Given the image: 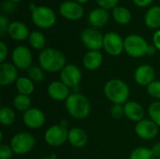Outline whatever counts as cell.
<instances>
[{"label":"cell","mask_w":160,"mask_h":159,"mask_svg":"<svg viewBox=\"0 0 160 159\" xmlns=\"http://www.w3.org/2000/svg\"><path fill=\"white\" fill-rule=\"evenodd\" d=\"M39 67L47 72L61 71L66 66V57L63 52L56 49L46 48L38 56Z\"/></svg>","instance_id":"6da1fadb"},{"label":"cell","mask_w":160,"mask_h":159,"mask_svg":"<svg viewBox=\"0 0 160 159\" xmlns=\"http://www.w3.org/2000/svg\"><path fill=\"white\" fill-rule=\"evenodd\" d=\"M66 109L71 117L82 120L90 114L91 105L85 96L80 93H75L70 95L66 100Z\"/></svg>","instance_id":"7a4b0ae2"},{"label":"cell","mask_w":160,"mask_h":159,"mask_svg":"<svg viewBox=\"0 0 160 159\" xmlns=\"http://www.w3.org/2000/svg\"><path fill=\"white\" fill-rule=\"evenodd\" d=\"M106 97L113 104H126L129 97V88L128 84L119 79H112L106 82L104 86Z\"/></svg>","instance_id":"3957f363"},{"label":"cell","mask_w":160,"mask_h":159,"mask_svg":"<svg viewBox=\"0 0 160 159\" xmlns=\"http://www.w3.org/2000/svg\"><path fill=\"white\" fill-rule=\"evenodd\" d=\"M150 47L147 41L139 35H129L124 40V49L131 57L139 58L145 54H149Z\"/></svg>","instance_id":"277c9868"},{"label":"cell","mask_w":160,"mask_h":159,"mask_svg":"<svg viewBox=\"0 0 160 159\" xmlns=\"http://www.w3.org/2000/svg\"><path fill=\"white\" fill-rule=\"evenodd\" d=\"M35 146V138L28 132H19L10 140V147L16 155H25Z\"/></svg>","instance_id":"5b68a950"},{"label":"cell","mask_w":160,"mask_h":159,"mask_svg":"<svg viewBox=\"0 0 160 159\" xmlns=\"http://www.w3.org/2000/svg\"><path fill=\"white\" fill-rule=\"evenodd\" d=\"M32 20L38 27L47 29L54 24L56 16L53 10L50 7L39 6L37 7L34 11H32Z\"/></svg>","instance_id":"8992f818"},{"label":"cell","mask_w":160,"mask_h":159,"mask_svg":"<svg viewBox=\"0 0 160 159\" xmlns=\"http://www.w3.org/2000/svg\"><path fill=\"white\" fill-rule=\"evenodd\" d=\"M45 142L52 147H58L63 145L68 139V131L67 127L63 125H54L50 127L44 135Z\"/></svg>","instance_id":"52a82bcc"},{"label":"cell","mask_w":160,"mask_h":159,"mask_svg":"<svg viewBox=\"0 0 160 159\" xmlns=\"http://www.w3.org/2000/svg\"><path fill=\"white\" fill-rule=\"evenodd\" d=\"M13 65L21 70H28L32 64V53L31 51L25 46L16 47L11 55Z\"/></svg>","instance_id":"ba28073f"},{"label":"cell","mask_w":160,"mask_h":159,"mask_svg":"<svg viewBox=\"0 0 160 159\" xmlns=\"http://www.w3.org/2000/svg\"><path fill=\"white\" fill-rule=\"evenodd\" d=\"M103 48L112 56H118L124 49V40L122 37L115 32H109L104 36Z\"/></svg>","instance_id":"9c48e42d"},{"label":"cell","mask_w":160,"mask_h":159,"mask_svg":"<svg viewBox=\"0 0 160 159\" xmlns=\"http://www.w3.org/2000/svg\"><path fill=\"white\" fill-rule=\"evenodd\" d=\"M82 41L90 51H98L103 47L104 36L95 28H87L82 32Z\"/></svg>","instance_id":"30bf717a"},{"label":"cell","mask_w":160,"mask_h":159,"mask_svg":"<svg viewBox=\"0 0 160 159\" xmlns=\"http://www.w3.org/2000/svg\"><path fill=\"white\" fill-rule=\"evenodd\" d=\"M60 79L61 82H64L68 87H77L82 81V71L73 64L66 65L65 67L60 71Z\"/></svg>","instance_id":"8fae6325"},{"label":"cell","mask_w":160,"mask_h":159,"mask_svg":"<svg viewBox=\"0 0 160 159\" xmlns=\"http://www.w3.org/2000/svg\"><path fill=\"white\" fill-rule=\"evenodd\" d=\"M45 114L44 112L37 108H30L28 111L23 112L22 120L24 125L32 129H38L43 127L45 124Z\"/></svg>","instance_id":"7c38bea8"},{"label":"cell","mask_w":160,"mask_h":159,"mask_svg":"<svg viewBox=\"0 0 160 159\" xmlns=\"http://www.w3.org/2000/svg\"><path fill=\"white\" fill-rule=\"evenodd\" d=\"M59 11L64 18L70 21L80 20L84 13L82 6L75 1H66L62 3L60 5Z\"/></svg>","instance_id":"4fadbf2b"},{"label":"cell","mask_w":160,"mask_h":159,"mask_svg":"<svg viewBox=\"0 0 160 159\" xmlns=\"http://www.w3.org/2000/svg\"><path fill=\"white\" fill-rule=\"evenodd\" d=\"M135 131L142 140H153L158 134V126L152 120H142L137 123Z\"/></svg>","instance_id":"5bb4252c"},{"label":"cell","mask_w":160,"mask_h":159,"mask_svg":"<svg viewBox=\"0 0 160 159\" xmlns=\"http://www.w3.org/2000/svg\"><path fill=\"white\" fill-rule=\"evenodd\" d=\"M156 72L149 65H142L137 67L134 73V79L139 85L148 86L155 81Z\"/></svg>","instance_id":"9a60e30c"},{"label":"cell","mask_w":160,"mask_h":159,"mask_svg":"<svg viewBox=\"0 0 160 159\" xmlns=\"http://www.w3.org/2000/svg\"><path fill=\"white\" fill-rule=\"evenodd\" d=\"M47 92L49 97L56 101H66L70 96L69 87L61 81H54L51 82L48 86Z\"/></svg>","instance_id":"2e32d148"},{"label":"cell","mask_w":160,"mask_h":159,"mask_svg":"<svg viewBox=\"0 0 160 159\" xmlns=\"http://www.w3.org/2000/svg\"><path fill=\"white\" fill-rule=\"evenodd\" d=\"M18 80L17 67L10 63H1L0 65V84L2 86L10 85Z\"/></svg>","instance_id":"e0dca14e"},{"label":"cell","mask_w":160,"mask_h":159,"mask_svg":"<svg viewBox=\"0 0 160 159\" xmlns=\"http://www.w3.org/2000/svg\"><path fill=\"white\" fill-rule=\"evenodd\" d=\"M125 116L133 122H140L144 116V111L142 106L136 101H128L124 105Z\"/></svg>","instance_id":"ac0fdd59"},{"label":"cell","mask_w":160,"mask_h":159,"mask_svg":"<svg viewBox=\"0 0 160 159\" xmlns=\"http://www.w3.org/2000/svg\"><path fill=\"white\" fill-rule=\"evenodd\" d=\"M68 142L75 148H82L88 142L86 132L80 127H73L68 131Z\"/></svg>","instance_id":"d6986e66"},{"label":"cell","mask_w":160,"mask_h":159,"mask_svg":"<svg viewBox=\"0 0 160 159\" xmlns=\"http://www.w3.org/2000/svg\"><path fill=\"white\" fill-rule=\"evenodd\" d=\"M8 33L12 39L18 40V41L24 40L25 38L29 37V36H30L28 27L21 22H11L8 26Z\"/></svg>","instance_id":"ffe728a7"},{"label":"cell","mask_w":160,"mask_h":159,"mask_svg":"<svg viewBox=\"0 0 160 159\" xmlns=\"http://www.w3.org/2000/svg\"><path fill=\"white\" fill-rule=\"evenodd\" d=\"M110 19L109 13L106 9L102 7H98L93 9L88 16V22L93 27H102L104 26Z\"/></svg>","instance_id":"44dd1931"},{"label":"cell","mask_w":160,"mask_h":159,"mask_svg":"<svg viewBox=\"0 0 160 159\" xmlns=\"http://www.w3.org/2000/svg\"><path fill=\"white\" fill-rule=\"evenodd\" d=\"M102 54L98 51H89L83 57V66L86 69L97 70L102 64Z\"/></svg>","instance_id":"7402d4cb"},{"label":"cell","mask_w":160,"mask_h":159,"mask_svg":"<svg viewBox=\"0 0 160 159\" xmlns=\"http://www.w3.org/2000/svg\"><path fill=\"white\" fill-rule=\"evenodd\" d=\"M144 21L145 24L152 29L160 27V7L156 6L151 7L146 12Z\"/></svg>","instance_id":"603a6c76"},{"label":"cell","mask_w":160,"mask_h":159,"mask_svg":"<svg viewBox=\"0 0 160 159\" xmlns=\"http://www.w3.org/2000/svg\"><path fill=\"white\" fill-rule=\"evenodd\" d=\"M16 89L21 95L30 96L35 89L34 82L28 77H19L15 82Z\"/></svg>","instance_id":"cb8c5ba5"},{"label":"cell","mask_w":160,"mask_h":159,"mask_svg":"<svg viewBox=\"0 0 160 159\" xmlns=\"http://www.w3.org/2000/svg\"><path fill=\"white\" fill-rule=\"evenodd\" d=\"M113 19L120 24H127L131 20V13L130 11L124 7H116L113 8L112 11Z\"/></svg>","instance_id":"d4e9b609"},{"label":"cell","mask_w":160,"mask_h":159,"mask_svg":"<svg viewBox=\"0 0 160 159\" xmlns=\"http://www.w3.org/2000/svg\"><path fill=\"white\" fill-rule=\"evenodd\" d=\"M29 43L35 50H44L46 44V38L44 35L39 31H33L29 36Z\"/></svg>","instance_id":"484cf974"},{"label":"cell","mask_w":160,"mask_h":159,"mask_svg":"<svg viewBox=\"0 0 160 159\" xmlns=\"http://www.w3.org/2000/svg\"><path fill=\"white\" fill-rule=\"evenodd\" d=\"M13 106L17 111L25 112L31 108V98L29 97V96L19 94L13 99Z\"/></svg>","instance_id":"4316f807"},{"label":"cell","mask_w":160,"mask_h":159,"mask_svg":"<svg viewBox=\"0 0 160 159\" xmlns=\"http://www.w3.org/2000/svg\"><path fill=\"white\" fill-rule=\"evenodd\" d=\"M16 120L14 111L8 107H2L0 109V123L3 126H11Z\"/></svg>","instance_id":"83f0119b"},{"label":"cell","mask_w":160,"mask_h":159,"mask_svg":"<svg viewBox=\"0 0 160 159\" xmlns=\"http://www.w3.org/2000/svg\"><path fill=\"white\" fill-rule=\"evenodd\" d=\"M129 159H156V157H154L151 149L146 147H138L131 152Z\"/></svg>","instance_id":"f1b7e54d"},{"label":"cell","mask_w":160,"mask_h":159,"mask_svg":"<svg viewBox=\"0 0 160 159\" xmlns=\"http://www.w3.org/2000/svg\"><path fill=\"white\" fill-rule=\"evenodd\" d=\"M27 74H28V78L33 82H41L45 78L44 70L40 67H37V66L31 67L27 70Z\"/></svg>","instance_id":"f546056e"},{"label":"cell","mask_w":160,"mask_h":159,"mask_svg":"<svg viewBox=\"0 0 160 159\" xmlns=\"http://www.w3.org/2000/svg\"><path fill=\"white\" fill-rule=\"evenodd\" d=\"M148 114L151 120L160 127V101L153 102L148 108Z\"/></svg>","instance_id":"4dcf8cb0"},{"label":"cell","mask_w":160,"mask_h":159,"mask_svg":"<svg viewBox=\"0 0 160 159\" xmlns=\"http://www.w3.org/2000/svg\"><path fill=\"white\" fill-rule=\"evenodd\" d=\"M147 93L153 98L160 99V81H154L147 86Z\"/></svg>","instance_id":"1f68e13d"},{"label":"cell","mask_w":160,"mask_h":159,"mask_svg":"<svg viewBox=\"0 0 160 159\" xmlns=\"http://www.w3.org/2000/svg\"><path fill=\"white\" fill-rule=\"evenodd\" d=\"M14 152L10 145L2 143L0 145V159H10L12 157Z\"/></svg>","instance_id":"d6a6232c"},{"label":"cell","mask_w":160,"mask_h":159,"mask_svg":"<svg viewBox=\"0 0 160 159\" xmlns=\"http://www.w3.org/2000/svg\"><path fill=\"white\" fill-rule=\"evenodd\" d=\"M111 115L114 119H120L125 115V110L124 106L121 104H113V106L111 108Z\"/></svg>","instance_id":"836d02e7"},{"label":"cell","mask_w":160,"mask_h":159,"mask_svg":"<svg viewBox=\"0 0 160 159\" xmlns=\"http://www.w3.org/2000/svg\"><path fill=\"white\" fill-rule=\"evenodd\" d=\"M97 3L99 5L100 7L104 9H110V8H114L116 7L119 0H96Z\"/></svg>","instance_id":"e575fe53"},{"label":"cell","mask_w":160,"mask_h":159,"mask_svg":"<svg viewBox=\"0 0 160 159\" xmlns=\"http://www.w3.org/2000/svg\"><path fill=\"white\" fill-rule=\"evenodd\" d=\"M9 24L10 23H8V20L7 17H5L4 15L0 16V35L1 36H3L6 32H8Z\"/></svg>","instance_id":"d590c367"},{"label":"cell","mask_w":160,"mask_h":159,"mask_svg":"<svg viewBox=\"0 0 160 159\" xmlns=\"http://www.w3.org/2000/svg\"><path fill=\"white\" fill-rule=\"evenodd\" d=\"M1 7L5 12H12L15 9L16 6H15V3L12 2L11 0H6L2 3Z\"/></svg>","instance_id":"8d00e7d4"},{"label":"cell","mask_w":160,"mask_h":159,"mask_svg":"<svg viewBox=\"0 0 160 159\" xmlns=\"http://www.w3.org/2000/svg\"><path fill=\"white\" fill-rule=\"evenodd\" d=\"M8 47L4 42H0V62L4 63L5 59L8 56Z\"/></svg>","instance_id":"74e56055"},{"label":"cell","mask_w":160,"mask_h":159,"mask_svg":"<svg viewBox=\"0 0 160 159\" xmlns=\"http://www.w3.org/2000/svg\"><path fill=\"white\" fill-rule=\"evenodd\" d=\"M153 40H154V46L157 48V50L160 51V30H158L155 33Z\"/></svg>","instance_id":"f35d334b"},{"label":"cell","mask_w":160,"mask_h":159,"mask_svg":"<svg viewBox=\"0 0 160 159\" xmlns=\"http://www.w3.org/2000/svg\"><path fill=\"white\" fill-rule=\"evenodd\" d=\"M151 151H152V153H153V155H154V157H156V159L160 158V142L156 143V144L152 147Z\"/></svg>","instance_id":"ab89813d"},{"label":"cell","mask_w":160,"mask_h":159,"mask_svg":"<svg viewBox=\"0 0 160 159\" xmlns=\"http://www.w3.org/2000/svg\"><path fill=\"white\" fill-rule=\"evenodd\" d=\"M154 0H133V2L138 6V7H148Z\"/></svg>","instance_id":"60d3db41"},{"label":"cell","mask_w":160,"mask_h":159,"mask_svg":"<svg viewBox=\"0 0 160 159\" xmlns=\"http://www.w3.org/2000/svg\"><path fill=\"white\" fill-rule=\"evenodd\" d=\"M29 8H30L32 11H34V10L37 8V6H36L35 4H33V3H32V4H30V6H29Z\"/></svg>","instance_id":"b9f144b4"},{"label":"cell","mask_w":160,"mask_h":159,"mask_svg":"<svg viewBox=\"0 0 160 159\" xmlns=\"http://www.w3.org/2000/svg\"><path fill=\"white\" fill-rule=\"evenodd\" d=\"M74 1L82 5V4H84V3H86V2H87L88 0H74Z\"/></svg>","instance_id":"7bdbcfd3"},{"label":"cell","mask_w":160,"mask_h":159,"mask_svg":"<svg viewBox=\"0 0 160 159\" xmlns=\"http://www.w3.org/2000/svg\"><path fill=\"white\" fill-rule=\"evenodd\" d=\"M43 159H56V157H55V156H51L50 157H46V158Z\"/></svg>","instance_id":"ee69618b"},{"label":"cell","mask_w":160,"mask_h":159,"mask_svg":"<svg viewBox=\"0 0 160 159\" xmlns=\"http://www.w3.org/2000/svg\"><path fill=\"white\" fill-rule=\"evenodd\" d=\"M12 2H14V3H16V2H19V1H21V0H11Z\"/></svg>","instance_id":"f6af8a7d"},{"label":"cell","mask_w":160,"mask_h":159,"mask_svg":"<svg viewBox=\"0 0 160 159\" xmlns=\"http://www.w3.org/2000/svg\"><path fill=\"white\" fill-rule=\"evenodd\" d=\"M157 159H160V158H157Z\"/></svg>","instance_id":"bcb514c9"}]
</instances>
